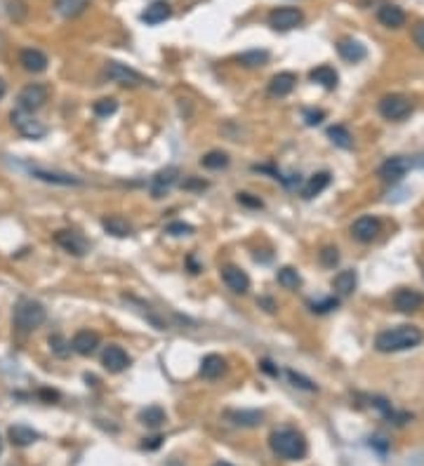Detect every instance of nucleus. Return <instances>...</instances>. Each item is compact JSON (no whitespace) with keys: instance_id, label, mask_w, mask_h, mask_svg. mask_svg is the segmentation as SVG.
<instances>
[{"instance_id":"obj_49","label":"nucleus","mask_w":424,"mask_h":466,"mask_svg":"<svg viewBox=\"0 0 424 466\" xmlns=\"http://www.w3.org/2000/svg\"><path fill=\"white\" fill-rule=\"evenodd\" d=\"M160 436H153V438H149V443H144V448L146 450H156V448H160Z\"/></svg>"},{"instance_id":"obj_45","label":"nucleus","mask_w":424,"mask_h":466,"mask_svg":"<svg viewBox=\"0 0 424 466\" xmlns=\"http://www.w3.org/2000/svg\"><path fill=\"white\" fill-rule=\"evenodd\" d=\"M323 118H325V111H320V108H318V111H316V108H306V111H304V122H306V125H311V127L318 125V122L323 120Z\"/></svg>"},{"instance_id":"obj_19","label":"nucleus","mask_w":424,"mask_h":466,"mask_svg":"<svg viewBox=\"0 0 424 466\" xmlns=\"http://www.w3.org/2000/svg\"><path fill=\"white\" fill-rule=\"evenodd\" d=\"M297 85V76L290 73V71H283V73H276L271 80H269V94L271 97H288Z\"/></svg>"},{"instance_id":"obj_23","label":"nucleus","mask_w":424,"mask_h":466,"mask_svg":"<svg viewBox=\"0 0 424 466\" xmlns=\"http://www.w3.org/2000/svg\"><path fill=\"white\" fill-rule=\"evenodd\" d=\"M358 285V276L353 269H344L332 278V290H335L337 297H349Z\"/></svg>"},{"instance_id":"obj_26","label":"nucleus","mask_w":424,"mask_h":466,"mask_svg":"<svg viewBox=\"0 0 424 466\" xmlns=\"http://www.w3.org/2000/svg\"><path fill=\"white\" fill-rule=\"evenodd\" d=\"M227 417L231 424L243 426V429H253V426L262 424L264 414H262L260 410H231V412H227Z\"/></svg>"},{"instance_id":"obj_16","label":"nucleus","mask_w":424,"mask_h":466,"mask_svg":"<svg viewBox=\"0 0 424 466\" xmlns=\"http://www.w3.org/2000/svg\"><path fill=\"white\" fill-rule=\"evenodd\" d=\"M99 346V334L94 330H78L71 339V348L78 355H92Z\"/></svg>"},{"instance_id":"obj_34","label":"nucleus","mask_w":424,"mask_h":466,"mask_svg":"<svg viewBox=\"0 0 424 466\" xmlns=\"http://www.w3.org/2000/svg\"><path fill=\"white\" fill-rule=\"evenodd\" d=\"M327 139H330L332 144L339 146V148H351V144H353L351 132H349V129H346L344 125H332V127H327Z\"/></svg>"},{"instance_id":"obj_51","label":"nucleus","mask_w":424,"mask_h":466,"mask_svg":"<svg viewBox=\"0 0 424 466\" xmlns=\"http://www.w3.org/2000/svg\"><path fill=\"white\" fill-rule=\"evenodd\" d=\"M5 92H8V85H5V80H3V78H0V99H3V97H5Z\"/></svg>"},{"instance_id":"obj_22","label":"nucleus","mask_w":424,"mask_h":466,"mask_svg":"<svg viewBox=\"0 0 424 466\" xmlns=\"http://www.w3.org/2000/svg\"><path fill=\"white\" fill-rule=\"evenodd\" d=\"M198 372H201L203 379H220L227 372V360L217 353H210L201 360V370Z\"/></svg>"},{"instance_id":"obj_30","label":"nucleus","mask_w":424,"mask_h":466,"mask_svg":"<svg viewBox=\"0 0 424 466\" xmlns=\"http://www.w3.org/2000/svg\"><path fill=\"white\" fill-rule=\"evenodd\" d=\"M309 78H311V83H318V85H323L325 90H335L337 87V80H339V76H337V71L332 69V66H316L309 73Z\"/></svg>"},{"instance_id":"obj_53","label":"nucleus","mask_w":424,"mask_h":466,"mask_svg":"<svg viewBox=\"0 0 424 466\" xmlns=\"http://www.w3.org/2000/svg\"><path fill=\"white\" fill-rule=\"evenodd\" d=\"M212 466H234V464H229V462H217V464H212Z\"/></svg>"},{"instance_id":"obj_31","label":"nucleus","mask_w":424,"mask_h":466,"mask_svg":"<svg viewBox=\"0 0 424 466\" xmlns=\"http://www.w3.org/2000/svg\"><path fill=\"white\" fill-rule=\"evenodd\" d=\"M10 440L17 445V448H29V445H34L38 440V433L34 429H29V426L17 424L10 429Z\"/></svg>"},{"instance_id":"obj_39","label":"nucleus","mask_w":424,"mask_h":466,"mask_svg":"<svg viewBox=\"0 0 424 466\" xmlns=\"http://www.w3.org/2000/svg\"><path fill=\"white\" fill-rule=\"evenodd\" d=\"M285 374H288V379H290V384L302 388V391H316V388H318L311 379H306L304 374H299V372H295V370H288Z\"/></svg>"},{"instance_id":"obj_15","label":"nucleus","mask_w":424,"mask_h":466,"mask_svg":"<svg viewBox=\"0 0 424 466\" xmlns=\"http://www.w3.org/2000/svg\"><path fill=\"white\" fill-rule=\"evenodd\" d=\"M177 179H179V170L175 165H170V167H165V170H160L156 177L151 179V196L153 198H163L165 193H168L172 186L177 184Z\"/></svg>"},{"instance_id":"obj_4","label":"nucleus","mask_w":424,"mask_h":466,"mask_svg":"<svg viewBox=\"0 0 424 466\" xmlns=\"http://www.w3.org/2000/svg\"><path fill=\"white\" fill-rule=\"evenodd\" d=\"M377 108H380L382 118L398 122V120L408 118V115L413 113V101H410L408 97H403V94H387V97H382L380 99Z\"/></svg>"},{"instance_id":"obj_12","label":"nucleus","mask_w":424,"mask_h":466,"mask_svg":"<svg viewBox=\"0 0 424 466\" xmlns=\"http://www.w3.org/2000/svg\"><path fill=\"white\" fill-rule=\"evenodd\" d=\"M382 231V222L377 217H358L356 222L351 224V236L356 238L358 243H372Z\"/></svg>"},{"instance_id":"obj_37","label":"nucleus","mask_w":424,"mask_h":466,"mask_svg":"<svg viewBox=\"0 0 424 466\" xmlns=\"http://www.w3.org/2000/svg\"><path fill=\"white\" fill-rule=\"evenodd\" d=\"M92 111L97 118H108V115H113L115 111H118V101H115L113 97H104V99L94 101Z\"/></svg>"},{"instance_id":"obj_3","label":"nucleus","mask_w":424,"mask_h":466,"mask_svg":"<svg viewBox=\"0 0 424 466\" xmlns=\"http://www.w3.org/2000/svg\"><path fill=\"white\" fill-rule=\"evenodd\" d=\"M45 318H48V311L41 302L34 299H22L15 306V316H12V323H15V330L22 334L34 332L36 327H41Z\"/></svg>"},{"instance_id":"obj_40","label":"nucleus","mask_w":424,"mask_h":466,"mask_svg":"<svg viewBox=\"0 0 424 466\" xmlns=\"http://www.w3.org/2000/svg\"><path fill=\"white\" fill-rule=\"evenodd\" d=\"M318 259L325 269H335L339 264V250L337 248H323L318 252Z\"/></svg>"},{"instance_id":"obj_11","label":"nucleus","mask_w":424,"mask_h":466,"mask_svg":"<svg viewBox=\"0 0 424 466\" xmlns=\"http://www.w3.org/2000/svg\"><path fill=\"white\" fill-rule=\"evenodd\" d=\"M130 362H132L130 355H127L125 348L118 344H108L104 351H101V365H104V370L111 374H120L123 370H127Z\"/></svg>"},{"instance_id":"obj_32","label":"nucleus","mask_w":424,"mask_h":466,"mask_svg":"<svg viewBox=\"0 0 424 466\" xmlns=\"http://www.w3.org/2000/svg\"><path fill=\"white\" fill-rule=\"evenodd\" d=\"M139 422L144 426H149V429H158V426L165 422V410L163 407H158V405L144 407V410L139 412Z\"/></svg>"},{"instance_id":"obj_47","label":"nucleus","mask_w":424,"mask_h":466,"mask_svg":"<svg viewBox=\"0 0 424 466\" xmlns=\"http://www.w3.org/2000/svg\"><path fill=\"white\" fill-rule=\"evenodd\" d=\"M413 41H415L417 48L424 52V24H417L413 29Z\"/></svg>"},{"instance_id":"obj_10","label":"nucleus","mask_w":424,"mask_h":466,"mask_svg":"<svg viewBox=\"0 0 424 466\" xmlns=\"http://www.w3.org/2000/svg\"><path fill=\"white\" fill-rule=\"evenodd\" d=\"M55 243L59 245L64 252H69V255H73V257L87 255V250H90V243L85 241V236L78 233V231H69V229L66 231H57L55 233Z\"/></svg>"},{"instance_id":"obj_17","label":"nucleus","mask_w":424,"mask_h":466,"mask_svg":"<svg viewBox=\"0 0 424 466\" xmlns=\"http://www.w3.org/2000/svg\"><path fill=\"white\" fill-rule=\"evenodd\" d=\"M19 64H22L24 71H29V73H43L45 69H48V55L36 48H27L19 52Z\"/></svg>"},{"instance_id":"obj_21","label":"nucleus","mask_w":424,"mask_h":466,"mask_svg":"<svg viewBox=\"0 0 424 466\" xmlns=\"http://www.w3.org/2000/svg\"><path fill=\"white\" fill-rule=\"evenodd\" d=\"M377 19H380V24L387 26V29H401V26L406 24V12L398 8V5L387 3L377 10Z\"/></svg>"},{"instance_id":"obj_13","label":"nucleus","mask_w":424,"mask_h":466,"mask_svg":"<svg viewBox=\"0 0 424 466\" xmlns=\"http://www.w3.org/2000/svg\"><path fill=\"white\" fill-rule=\"evenodd\" d=\"M424 306V295L417 292L413 288H401L394 295V309L401 313H415Z\"/></svg>"},{"instance_id":"obj_25","label":"nucleus","mask_w":424,"mask_h":466,"mask_svg":"<svg viewBox=\"0 0 424 466\" xmlns=\"http://www.w3.org/2000/svg\"><path fill=\"white\" fill-rule=\"evenodd\" d=\"M31 174H34L36 179L48 181V184H57V186H80V184H83V179L73 177V174L50 172V170H38V167H34V170H31Z\"/></svg>"},{"instance_id":"obj_35","label":"nucleus","mask_w":424,"mask_h":466,"mask_svg":"<svg viewBox=\"0 0 424 466\" xmlns=\"http://www.w3.org/2000/svg\"><path fill=\"white\" fill-rule=\"evenodd\" d=\"M269 62V52L267 50H250V52H243L239 55V64L248 69H257V66H264Z\"/></svg>"},{"instance_id":"obj_44","label":"nucleus","mask_w":424,"mask_h":466,"mask_svg":"<svg viewBox=\"0 0 424 466\" xmlns=\"http://www.w3.org/2000/svg\"><path fill=\"white\" fill-rule=\"evenodd\" d=\"M239 203L246 207H255V210H262V207H264V203H262L257 196H253V193H239Z\"/></svg>"},{"instance_id":"obj_46","label":"nucleus","mask_w":424,"mask_h":466,"mask_svg":"<svg viewBox=\"0 0 424 466\" xmlns=\"http://www.w3.org/2000/svg\"><path fill=\"white\" fill-rule=\"evenodd\" d=\"M182 186H184L186 191H203V189H208V181L189 177V179H184V181H182Z\"/></svg>"},{"instance_id":"obj_41","label":"nucleus","mask_w":424,"mask_h":466,"mask_svg":"<svg viewBox=\"0 0 424 466\" xmlns=\"http://www.w3.org/2000/svg\"><path fill=\"white\" fill-rule=\"evenodd\" d=\"M309 306H311L313 313H327V311H332V309L339 306V299H337V297H325V299L309 302Z\"/></svg>"},{"instance_id":"obj_28","label":"nucleus","mask_w":424,"mask_h":466,"mask_svg":"<svg viewBox=\"0 0 424 466\" xmlns=\"http://www.w3.org/2000/svg\"><path fill=\"white\" fill-rule=\"evenodd\" d=\"M101 229H104L106 233H111V236H115V238H127L132 233L130 222L123 219V217H118V215H111V217L101 219Z\"/></svg>"},{"instance_id":"obj_1","label":"nucleus","mask_w":424,"mask_h":466,"mask_svg":"<svg viewBox=\"0 0 424 466\" xmlns=\"http://www.w3.org/2000/svg\"><path fill=\"white\" fill-rule=\"evenodd\" d=\"M424 341V332L415 325H396L389 330H382L375 337V348L380 353H398L408 348L420 346Z\"/></svg>"},{"instance_id":"obj_14","label":"nucleus","mask_w":424,"mask_h":466,"mask_svg":"<svg viewBox=\"0 0 424 466\" xmlns=\"http://www.w3.org/2000/svg\"><path fill=\"white\" fill-rule=\"evenodd\" d=\"M222 281L227 283V288H229L234 295H248V290H250V276H248L241 267H234V264L224 267V269H222Z\"/></svg>"},{"instance_id":"obj_8","label":"nucleus","mask_w":424,"mask_h":466,"mask_svg":"<svg viewBox=\"0 0 424 466\" xmlns=\"http://www.w3.org/2000/svg\"><path fill=\"white\" fill-rule=\"evenodd\" d=\"M410 167H413V160L406 158V155H391V158H387L380 165L377 174H380V179L387 181V184H396V181L406 177Z\"/></svg>"},{"instance_id":"obj_50","label":"nucleus","mask_w":424,"mask_h":466,"mask_svg":"<svg viewBox=\"0 0 424 466\" xmlns=\"http://www.w3.org/2000/svg\"><path fill=\"white\" fill-rule=\"evenodd\" d=\"M260 304H262V306H267V311H274V309H276V304H274L271 299H267V297H264V299H260Z\"/></svg>"},{"instance_id":"obj_9","label":"nucleus","mask_w":424,"mask_h":466,"mask_svg":"<svg viewBox=\"0 0 424 466\" xmlns=\"http://www.w3.org/2000/svg\"><path fill=\"white\" fill-rule=\"evenodd\" d=\"M302 22H304V15L297 8H276L269 15V26L274 31H292L302 26Z\"/></svg>"},{"instance_id":"obj_5","label":"nucleus","mask_w":424,"mask_h":466,"mask_svg":"<svg viewBox=\"0 0 424 466\" xmlns=\"http://www.w3.org/2000/svg\"><path fill=\"white\" fill-rule=\"evenodd\" d=\"M10 120H12V125H15L17 132L22 134V137H27V139H43L45 134H48V127H45L41 120H36L34 113L22 111V108L12 111Z\"/></svg>"},{"instance_id":"obj_42","label":"nucleus","mask_w":424,"mask_h":466,"mask_svg":"<svg viewBox=\"0 0 424 466\" xmlns=\"http://www.w3.org/2000/svg\"><path fill=\"white\" fill-rule=\"evenodd\" d=\"M165 233H170V236H191V233H194V226L184 224V222H172L165 226Z\"/></svg>"},{"instance_id":"obj_2","label":"nucleus","mask_w":424,"mask_h":466,"mask_svg":"<svg viewBox=\"0 0 424 466\" xmlns=\"http://www.w3.org/2000/svg\"><path fill=\"white\" fill-rule=\"evenodd\" d=\"M269 448L276 457L288 459V462H297V459L306 457V438L302 436L297 429H276L269 436Z\"/></svg>"},{"instance_id":"obj_27","label":"nucleus","mask_w":424,"mask_h":466,"mask_svg":"<svg viewBox=\"0 0 424 466\" xmlns=\"http://www.w3.org/2000/svg\"><path fill=\"white\" fill-rule=\"evenodd\" d=\"M87 5H90V0H55L57 15L64 17V19L80 17L83 12L87 10Z\"/></svg>"},{"instance_id":"obj_6","label":"nucleus","mask_w":424,"mask_h":466,"mask_svg":"<svg viewBox=\"0 0 424 466\" xmlns=\"http://www.w3.org/2000/svg\"><path fill=\"white\" fill-rule=\"evenodd\" d=\"M104 76L111 83H118V85H123V87H139V85H144V83H149L141 73H137L134 69L125 66V64H120V62H108L104 69Z\"/></svg>"},{"instance_id":"obj_43","label":"nucleus","mask_w":424,"mask_h":466,"mask_svg":"<svg viewBox=\"0 0 424 466\" xmlns=\"http://www.w3.org/2000/svg\"><path fill=\"white\" fill-rule=\"evenodd\" d=\"M8 12H10V17L15 19V22H22L24 17H27V5L22 3V0H10L8 3Z\"/></svg>"},{"instance_id":"obj_24","label":"nucleus","mask_w":424,"mask_h":466,"mask_svg":"<svg viewBox=\"0 0 424 466\" xmlns=\"http://www.w3.org/2000/svg\"><path fill=\"white\" fill-rule=\"evenodd\" d=\"M327 186H330V172H316V174H311L309 177V181H306L304 186H302V198H306V200H311V198H316V196H320Z\"/></svg>"},{"instance_id":"obj_29","label":"nucleus","mask_w":424,"mask_h":466,"mask_svg":"<svg viewBox=\"0 0 424 466\" xmlns=\"http://www.w3.org/2000/svg\"><path fill=\"white\" fill-rule=\"evenodd\" d=\"M123 299H125V302H130L132 306H137V311H139V313L144 316V318L149 320L151 325L156 327V330H168V323H165L163 318H160V316H158L156 311H153L151 306H149V304H144V302H141V299H137V297H132V295H130V297L125 295Z\"/></svg>"},{"instance_id":"obj_33","label":"nucleus","mask_w":424,"mask_h":466,"mask_svg":"<svg viewBox=\"0 0 424 466\" xmlns=\"http://www.w3.org/2000/svg\"><path fill=\"white\" fill-rule=\"evenodd\" d=\"M229 163L231 158L224 151H210L201 158V165L205 170H224V167H229Z\"/></svg>"},{"instance_id":"obj_18","label":"nucleus","mask_w":424,"mask_h":466,"mask_svg":"<svg viewBox=\"0 0 424 466\" xmlns=\"http://www.w3.org/2000/svg\"><path fill=\"white\" fill-rule=\"evenodd\" d=\"M337 52L339 57H342L344 62L349 64H358L363 62L365 57H368V50H365V45H361L358 41H353V38H344V41L337 43Z\"/></svg>"},{"instance_id":"obj_54","label":"nucleus","mask_w":424,"mask_h":466,"mask_svg":"<svg viewBox=\"0 0 424 466\" xmlns=\"http://www.w3.org/2000/svg\"><path fill=\"white\" fill-rule=\"evenodd\" d=\"M0 452H3V440H0Z\"/></svg>"},{"instance_id":"obj_52","label":"nucleus","mask_w":424,"mask_h":466,"mask_svg":"<svg viewBox=\"0 0 424 466\" xmlns=\"http://www.w3.org/2000/svg\"><path fill=\"white\" fill-rule=\"evenodd\" d=\"M168 466H184V464H182V462H177V459H172V462H170Z\"/></svg>"},{"instance_id":"obj_36","label":"nucleus","mask_w":424,"mask_h":466,"mask_svg":"<svg viewBox=\"0 0 424 466\" xmlns=\"http://www.w3.org/2000/svg\"><path fill=\"white\" fill-rule=\"evenodd\" d=\"M276 281H278L281 288H285V290H297L302 285V276L292 267H283L278 274H276Z\"/></svg>"},{"instance_id":"obj_38","label":"nucleus","mask_w":424,"mask_h":466,"mask_svg":"<svg viewBox=\"0 0 424 466\" xmlns=\"http://www.w3.org/2000/svg\"><path fill=\"white\" fill-rule=\"evenodd\" d=\"M48 344H50V348H52V353L57 355V358H69L71 351H73V348H71V341L64 339L62 334H52Z\"/></svg>"},{"instance_id":"obj_20","label":"nucleus","mask_w":424,"mask_h":466,"mask_svg":"<svg viewBox=\"0 0 424 466\" xmlns=\"http://www.w3.org/2000/svg\"><path fill=\"white\" fill-rule=\"evenodd\" d=\"M172 15V8L170 3H165V0H153V3L141 12V22L149 24V26H158L163 24L165 19H170Z\"/></svg>"},{"instance_id":"obj_7","label":"nucleus","mask_w":424,"mask_h":466,"mask_svg":"<svg viewBox=\"0 0 424 466\" xmlns=\"http://www.w3.org/2000/svg\"><path fill=\"white\" fill-rule=\"evenodd\" d=\"M48 97H50V92L43 83H31V85H27L22 92H19L17 101H19V108H22V111L34 113V111H38V108L45 106Z\"/></svg>"},{"instance_id":"obj_48","label":"nucleus","mask_w":424,"mask_h":466,"mask_svg":"<svg viewBox=\"0 0 424 466\" xmlns=\"http://www.w3.org/2000/svg\"><path fill=\"white\" fill-rule=\"evenodd\" d=\"M260 367H262V370H264L267 374H271V377H278V367H274L271 360H262Z\"/></svg>"}]
</instances>
